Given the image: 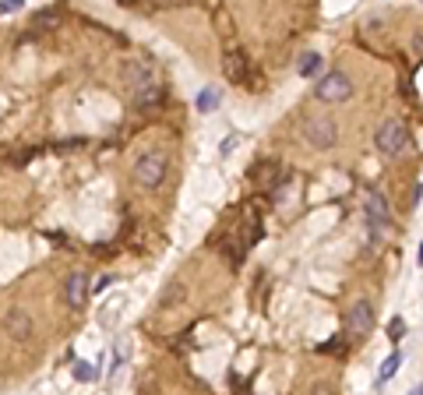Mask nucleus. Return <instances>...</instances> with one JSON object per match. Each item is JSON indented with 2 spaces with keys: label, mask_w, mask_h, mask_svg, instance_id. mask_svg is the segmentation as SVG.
<instances>
[{
  "label": "nucleus",
  "mask_w": 423,
  "mask_h": 395,
  "mask_svg": "<svg viewBox=\"0 0 423 395\" xmlns=\"http://www.w3.org/2000/svg\"><path fill=\"white\" fill-rule=\"evenodd\" d=\"M61 11L57 8H49V11H39L35 15V29H42V32H53V29H61Z\"/></svg>",
  "instance_id": "obj_12"
},
{
  "label": "nucleus",
  "mask_w": 423,
  "mask_h": 395,
  "mask_svg": "<svg viewBox=\"0 0 423 395\" xmlns=\"http://www.w3.org/2000/svg\"><path fill=\"white\" fill-rule=\"evenodd\" d=\"M409 395H423V385H420V388H416V392H409Z\"/></svg>",
  "instance_id": "obj_24"
},
{
  "label": "nucleus",
  "mask_w": 423,
  "mask_h": 395,
  "mask_svg": "<svg viewBox=\"0 0 423 395\" xmlns=\"http://www.w3.org/2000/svg\"><path fill=\"white\" fill-rule=\"evenodd\" d=\"M74 378H78V381H95V367L85 364V360H78V364H74Z\"/></svg>",
  "instance_id": "obj_16"
},
{
  "label": "nucleus",
  "mask_w": 423,
  "mask_h": 395,
  "mask_svg": "<svg viewBox=\"0 0 423 395\" xmlns=\"http://www.w3.org/2000/svg\"><path fill=\"white\" fill-rule=\"evenodd\" d=\"M402 332H406V325H402V318H395V321L388 325V335H392V339H402Z\"/></svg>",
  "instance_id": "obj_20"
},
{
  "label": "nucleus",
  "mask_w": 423,
  "mask_h": 395,
  "mask_svg": "<svg viewBox=\"0 0 423 395\" xmlns=\"http://www.w3.org/2000/svg\"><path fill=\"white\" fill-rule=\"evenodd\" d=\"M374 145H378V152L381 155H402L406 148H409V131H406V124L402 121H385L378 131H374Z\"/></svg>",
  "instance_id": "obj_1"
},
{
  "label": "nucleus",
  "mask_w": 423,
  "mask_h": 395,
  "mask_svg": "<svg viewBox=\"0 0 423 395\" xmlns=\"http://www.w3.org/2000/svg\"><path fill=\"white\" fill-rule=\"evenodd\" d=\"M310 395H335V385H325V381H317L310 388Z\"/></svg>",
  "instance_id": "obj_17"
},
{
  "label": "nucleus",
  "mask_w": 423,
  "mask_h": 395,
  "mask_svg": "<svg viewBox=\"0 0 423 395\" xmlns=\"http://www.w3.org/2000/svg\"><path fill=\"white\" fill-rule=\"evenodd\" d=\"M223 68H226V78L230 82H237V85H250V92H257V75L250 71V61H247V53L244 49H230L226 53V61H223Z\"/></svg>",
  "instance_id": "obj_5"
},
{
  "label": "nucleus",
  "mask_w": 423,
  "mask_h": 395,
  "mask_svg": "<svg viewBox=\"0 0 423 395\" xmlns=\"http://www.w3.org/2000/svg\"><path fill=\"white\" fill-rule=\"evenodd\" d=\"M134 102H138V106H155V102H163V88H159V82L148 85V88H141V92H134Z\"/></svg>",
  "instance_id": "obj_13"
},
{
  "label": "nucleus",
  "mask_w": 423,
  "mask_h": 395,
  "mask_svg": "<svg viewBox=\"0 0 423 395\" xmlns=\"http://www.w3.org/2000/svg\"><path fill=\"white\" fill-rule=\"evenodd\" d=\"M399 364H402V353L395 350V353H392V357H388V360L381 364V374H378V385H388V381L395 378V371H399Z\"/></svg>",
  "instance_id": "obj_15"
},
{
  "label": "nucleus",
  "mask_w": 423,
  "mask_h": 395,
  "mask_svg": "<svg viewBox=\"0 0 423 395\" xmlns=\"http://www.w3.org/2000/svg\"><path fill=\"white\" fill-rule=\"evenodd\" d=\"M18 8H22V0H0V15H11Z\"/></svg>",
  "instance_id": "obj_19"
},
{
  "label": "nucleus",
  "mask_w": 423,
  "mask_h": 395,
  "mask_svg": "<svg viewBox=\"0 0 423 395\" xmlns=\"http://www.w3.org/2000/svg\"><path fill=\"white\" fill-rule=\"evenodd\" d=\"M85 297H88V275L85 272H71L64 279V300L71 307H85Z\"/></svg>",
  "instance_id": "obj_10"
},
{
  "label": "nucleus",
  "mask_w": 423,
  "mask_h": 395,
  "mask_svg": "<svg viewBox=\"0 0 423 395\" xmlns=\"http://www.w3.org/2000/svg\"><path fill=\"white\" fill-rule=\"evenodd\" d=\"M110 282H113V275H102V279L95 282V286H88V290H106V286H110Z\"/></svg>",
  "instance_id": "obj_21"
},
{
  "label": "nucleus",
  "mask_w": 423,
  "mask_h": 395,
  "mask_svg": "<svg viewBox=\"0 0 423 395\" xmlns=\"http://www.w3.org/2000/svg\"><path fill=\"white\" fill-rule=\"evenodd\" d=\"M420 265H423V244H420Z\"/></svg>",
  "instance_id": "obj_25"
},
{
  "label": "nucleus",
  "mask_w": 423,
  "mask_h": 395,
  "mask_svg": "<svg viewBox=\"0 0 423 395\" xmlns=\"http://www.w3.org/2000/svg\"><path fill=\"white\" fill-rule=\"evenodd\" d=\"M413 49H416V53H420V56H423V29H420V32H416V39H413Z\"/></svg>",
  "instance_id": "obj_22"
},
{
  "label": "nucleus",
  "mask_w": 423,
  "mask_h": 395,
  "mask_svg": "<svg viewBox=\"0 0 423 395\" xmlns=\"http://www.w3.org/2000/svg\"><path fill=\"white\" fill-rule=\"evenodd\" d=\"M166 169H170L166 152H145V155L134 162V180H138L141 187H159V184L166 180Z\"/></svg>",
  "instance_id": "obj_2"
},
{
  "label": "nucleus",
  "mask_w": 423,
  "mask_h": 395,
  "mask_svg": "<svg viewBox=\"0 0 423 395\" xmlns=\"http://www.w3.org/2000/svg\"><path fill=\"white\" fill-rule=\"evenodd\" d=\"M321 68H325V61H321V53H314V49L303 53V56H300V64H296V71H300L303 78H314Z\"/></svg>",
  "instance_id": "obj_11"
},
{
  "label": "nucleus",
  "mask_w": 423,
  "mask_h": 395,
  "mask_svg": "<svg viewBox=\"0 0 423 395\" xmlns=\"http://www.w3.org/2000/svg\"><path fill=\"white\" fill-rule=\"evenodd\" d=\"M303 138H307V145H314V148H332V145L339 141V127H335L332 117H307Z\"/></svg>",
  "instance_id": "obj_4"
},
{
  "label": "nucleus",
  "mask_w": 423,
  "mask_h": 395,
  "mask_svg": "<svg viewBox=\"0 0 423 395\" xmlns=\"http://www.w3.org/2000/svg\"><path fill=\"white\" fill-rule=\"evenodd\" d=\"M367 222H370V230L381 233L392 226V208L385 201V194H367Z\"/></svg>",
  "instance_id": "obj_8"
},
{
  "label": "nucleus",
  "mask_w": 423,
  "mask_h": 395,
  "mask_svg": "<svg viewBox=\"0 0 423 395\" xmlns=\"http://www.w3.org/2000/svg\"><path fill=\"white\" fill-rule=\"evenodd\" d=\"M346 332L353 339H367L370 332H374V307H370V300H356L346 311Z\"/></svg>",
  "instance_id": "obj_6"
},
{
  "label": "nucleus",
  "mask_w": 423,
  "mask_h": 395,
  "mask_svg": "<svg viewBox=\"0 0 423 395\" xmlns=\"http://www.w3.org/2000/svg\"><path fill=\"white\" fill-rule=\"evenodd\" d=\"M180 293H184V286H180V282H173V290H170V293L163 297V307H170V304H173V300H177Z\"/></svg>",
  "instance_id": "obj_18"
},
{
  "label": "nucleus",
  "mask_w": 423,
  "mask_h": 395,
  "mask_svg": "<svg viewBox=\"0 0 423 395\" xmlns=\"http://www.w3.org/2000/svg\"><path fill=\"white\" fill-rule=\"evenodd\" d=\"M4 328L15 343H25V339H32V314L22 311V307H11L8 318H4Z\"/></svg>",
  "instance_id": "obj_9"
},
{
  "label": "nucleus",
  "mask_w": 423,
  "mask_h": 395,
  "mask_svg": "<svg viewBox=\"0 0 423 395\" xmlns=\"http://www.w3.org/2000/svg\"><path fill=\"white\" fill-rule=\"evenodd\" d=\"M233 145H237V134H230V138L223 141V152H233Z\"/></svg>",
  "instance_id": "obj_23"
},
{
  "label": "nucleus",
  "mask_w": 423,
  "mask_h": 395,
  "mask_svg": "<svg viewBox=\"0 0 423 395\" xmlns=\"http://www.w3.org/2000/svg\"><path fill=\"white\" fill-rule=\"evenodd\" d=\"M219 99H223V92H219V88H201V92H198V109H201V113L216 109V106H219Z\"/></svg>",
  "instance_id": "obj_14"
},
{
  "label": "nucleus",
  "mask_w": 423,
  "mask_h": 395,
  "mask_svg": "<svg viewBox=\"0 0 423 395\" xmlns=\"http://www.w3.org/2000/svg\"><path fill=\"white\" fill-rule=\"evenodd\" d=\"M124 82H127L131 92H141V88L155 85V68L148 61H127L124 64Z\"/></svg>",
  "instance_id": "obj_7"
},
{
  "label": "nucleus",
  "mask_w": 423,
  "mask_h": 395,
  "mask_svg": "<svg viewBox=\"0 0 423 395\" xmlns=\"http://www.w3.org/2000/svg\"><path fill=\"white\" fill-rule=\"evenodd\" d=\"M314 95L321 99V102H346V99L353 95V82H349V75H342V71H328L321 82L314 85Z\"/></svg>",
  "instance_id": "obj_3"
}]
</instances>
